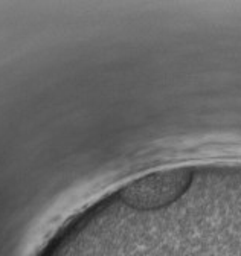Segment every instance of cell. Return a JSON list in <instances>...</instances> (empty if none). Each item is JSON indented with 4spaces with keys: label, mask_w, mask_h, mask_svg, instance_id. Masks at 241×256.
Listing matches in <instances>:
<instances>
[{
    "label": "cell",
    "mask_w": 241,
    "mask_h": 256,
    "mask_svg": "<svg viewBox=\"0 0 241 256\" xmlns=\"http://www.w3.org/2000/svg\"><path fill=\"white\" fill-rule=\"evenodd\" d=\"M192 182L188 168H174L133 183L122 192V202L140 209H159L185 196Z\"/></svg>",
    "instance_id": "cell-1"
}]
</instances>
